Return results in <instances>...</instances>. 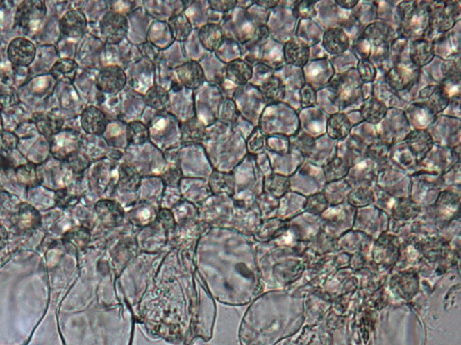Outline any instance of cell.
<instances>
[{
    "label": "cell",
    "mask_w": 461,
    "mask_h": 345,
    "mask_svg": "<svg viewBox=\"0 0 461 345\" xmlns=\"http://www.w3.org/2000/svg\"><path fill=\"white\" fill-rule=\"evenodd\" d=\"M180 134L184 144H199L206 136V127L198 118H192L180 125Z\"/></svg>",
    "instance_id": "cell-30"
},
{
    "label": "cell",
    "mask_w": 461,
    "mask_h": 345,
    "mask_svg": "<svg viewBox=\"0 0 461 345\" xmlns=\"http://www.w3.org/2000/svg\"><path fill=\"white\" fill-rule=\"evenodd\" d=\"M171 35L176 41L184 42L192 32V24L185 14L180 13L171 17L168 21Z\"/></svg>",
    "instance_id": "cell-37"
},
{
    "label": "cell",
    "mask_w": 461,
    "mask_h": 345,
    "mask_svg": "<svg viewBox=\"0 0 461 345\" xmlns=\"http://www.w3.org/2000/svg\"><path fill=\"white\" fill-rule=\"evenodd\" d=\"M18 102L17 94L11 89L0 91V109H5L16 105Z\"/></svg>",
    "instance_id": "cell-51"
},
{
    "label": "cell",
    "mask_w": 461,
    "mask_h": 345,
    "mask_svg": "<svg viewBox=\"0 0 461 345\" xmlns=\"http://www.w3.org/2000/svg\"><path fill=\"white\" fill-rule=\"evenodd\" d=\"M431 5L428 2L403 1L398 8L401 37L426 38L430 29Z\"/></svg>",
    "instance_id": "cell-4"
},
{
    "label": "cell",
    "mask_w": 461,
    "mask_h": 345,
    "mask_svg": "<svg viewBox=\"0 0 461 345\" xmlns=\"http://www.w3.org/2000/svg\"><path fill=\"white\" fill-rule=\"evenodd\" d=\"M199 41L208 51L215 52L223 43L224 33L220 25L215 24H205L199 32Z\"/></svg>",
    "instance_id": "cell-31"
},
{
    "label": "cell",
    "mask_w": 461,
    "mask_h": 345,
    "mask_svg": "<svg viewBox=\"0 0 461 345\" xmlns=\"http://www.w3.org/2000/svg\"><path fill=\"white\" fill-rule=\"evenodd\" d=\"M158 211L156 206L148 202H140L135 204L126 213V218L129 223L137 228H145L157 220Z\"/></svg>",
    "instance_id": "cell-25"
},
{
    "label": "cell",
    "mask_w": 461,
    "mask_h": 345,
    "mask_svg": "<svg viewBox=\"0 0 461 345\" xmlns=\"http://www.w3.org/2000/svg\"><path fill=\"white\" fill-rule=\"evenodd\" d=\"M144 100L146 105L157 112L167 110L170 105V95L167 89L161 86L154 85L146 92Z\"/></svg>",
    "instance_id": "cell-36"
},
{
    "label": "cell",
    "mask_w": 461,
    "mask_h": 345,
    "mask_svg": "<svg viewBox=\"0 0 461 345\" xmlns=\"http://www.w3.org/2000/svg\"><path fill=\"white\" fill-rule=\"evenodd\" d=\"M36 128L43 136L52 137L58 134L63 127V120L51 114H36L33 115Z\"/></svg>",
    "instance_id": "cell-35"
},
{
    "label": "cell",
    "mask_w": 461,
    "mask_h": 345,
    "mask_svg": "<svg viewBox=\"0 0 461 345\" xmlns=\"http://www.w3.org/2000/svg\"><path fill=\"white\" fill-rule=\"evenodd\" d=\"M294 145L303 156L310 157L316 150L317 142L314 136L303 131L294 134Z\"/></svg>",
    "instance_id": "cell-43"
},
{
    "label": "cell",
    "mask_w": 461,
    "mask_h": 345,
    "mask_svg": "<svg viewBox=\"0 0 461 345\" xmlns=\"http://www.w3.org/2000/svg\"><path fill=\"white\" fill-rule=\"evenodd\" d=\"M255 4L260 6L261 8H274L277 7V5L279 4V1H269V0H266V1H255Z\"/></svg>",
    "instance_id": "cell-54"
},
{
    "label": "cell",
    "mask_w": 461,
    "mask_h": 345,
    "mask_svg": "<svg viewBox=\"0 0 461 345\" xmlns=\"http://www.w3.org/2000/svg\"><path fill=\"white\" fill-rule=\"evenodd\" d=\"M289 137L283 134H275L274 136L269 137L266 139V145L274 152L280 154V155H285L289 153L290 150Z\"/></svg>",
    "instance_id": "cell-45"
},
{
    "label": "cell",
    "mask_w": 461,
    "mask_h": 345,
    "mask_svg": "<svg viewBox=\"0 0 461 345\" xmlns=\"http://www.w3.org/2000/svg\"><path fill=\"white\" fill-rule=\"evenodd\" d=\"M98 215L106 227L117 228L122 225L126 212L119 203L114 200H102L95 206Z\"/></svg>",
    "instance_id": "cell-24"
},
{
    "label": "cell",
    "mask_w": 461,
    "mask_h": 345,
    "mask_svg": "<svg viewBox=\"0 0 461 345\" xmlns=\"http://www.w3.org/2000/svg\"><path fill=\"white\" fill-rule=\"evenodd\" d=\"M142 185V176L134 167L122 164L118 172V187L123 192L135 193Z\"/></svg>",
    "instance_id": "cell-34"
},
{
    "label": "cell",
    "mask_w": 461,
    "mask_h": 345,
    "mask_svg": "<svg viewBox=\"0 0 461 345\" xmlns=\"http://www.w3.org/2000/svg\"><path fill=\"white\" fill-rule=\"evenodd\" d=\"M306 83L315 89H321L325 84L330 83L334 77V69L330 62L325 58H319L308 62L303 67Z\"/></svg>",
    "instance_id": "cell-11"
},
{
    "label": "cell",
    "mask_w": 461,
    "mask_h": 345,
    "mask_svg": "<svg viewBox=\"0 0 461 345\" xmlns=\"http://www.w3.org/2000/svg\"><path fill=\"white\" fill-rule=\"evenodd\" d=\"M404 114L407 123L413 126L414 130H426L429 126L434 125L437 117V114L419 102L408 106Z\"/></svg>",
    "instance_id": "cell-20"
},
{
    "label": "cell",
    "mask_w": 461,
    "mask_h": 345,
    "mask_svg": "<svg viewBox=\"0 0 461 345\" xmlns=\"http://www.w3.org/2000/svg\"><path fill=\"white\" fill-rule=\"evenodd\" d=\"M389 108L383 100L378 97L367 98L361 107V116L371 125H378L386 118Z\"/></svg>",
    "instance_id": "cell-28"
},
{
    "label": "cell",
    "mask_w": 461,
    "mask_h": 345,
    "mask_svg": "<svg viewBox=\"0 0 461 345\" xmlns=\"http://www.w3.org/2000/svg\"><path fill=\"white\" fill-rule=\"evenodd\" d=\"M215 321V304L213 297L199 276L198 304L194 319L193 340L199 337L209 341L212 336Z\"/></svg>",
    "instance_id": "cell-5"
},
{
    "label": "cell",
    "mask_w": 461,
    "mask_h": 345,
    "mask_svg": "<svg viewBox=\"0 0 461 345\" xmlns=\"http://www.w3.org/2000/svg\"><path fill=\"white\" fill-rule=\"evenodd\" d=\"M392 143L379 136L378 139L367 145L365 154H367V158L374 159V161H379V159L387 158L392 151Z\"/></svg>",
    "instance_id": "cell-41"
},
{
    "label": "cell",
    "mask_w": 461,
    "mask_h": 345,
    "mask_svg": "<svg viewBox=\"0 0 461 345\" xmlns=\"http://www.w3.org/2000/svg\"><path fill=\"white\" fill-rule=\"evenodd\" d=\"M35 46L27 39L17 38L8 46V57L14 66H29L35 60Z\"/></svg>",
    "instance_id": "cell-16"
},
{
    "label": "cell",
    "mask_w": 461,
    "mask_h": 345,
    "mask_svg": "<svg viewBox=\"0 0 461 345\" xmlns=\"http://www.w3.org/2000/svg\"><path fill=\"white\" fill-rule=\"evenodd\" d=\"M353 125L350 118L344 113H336L328 118L326 130L330 139L344 140L351 134Z\"/></svg>",
    "instance_id": "cell-29"
},
{
    "label": "cell",
    "mask_w": 461,
    "mask_h": 345,
    "mask_svg": "<svg viewBox=\"0 0 461 345\" xmlns=\"http://www.w3.org/2000/svg\"><path fill=\"white\" fill-rule=\"evenodd\" d=\"M261 94L266 102L279 103L285 99L286 86L282 78L277 76H271L260 87Z\"/></svg>",
    "instance_id": "cell-32"
},
{
    "label": "cell",
    "mask_w": 461,
    "mask_h": 345,
    "mask_svg": "<svg viewBox=\"0 0 461 345\" xmlns=\"http://www.w3.org/2000/svg\"><path fill=\"white\" fill-rule=\"evenodd\" d=\"M137 249L136 238H132L131 236L128 237H123L118 240L117 244H115L113 252H112V257H113V265L117 274V276H119L121 272L126 267V265L137 256Z\"/></svg>",
    "instance_id": "cell-13"
},
{
    "label": "cell",
    "mask_w": 461,
    "mask_h": 345,
    "mask_svg": "<svg viewBox=\"0 0 461 345\" xmlns=\"http://www.w3.org/2000/svg\"><path fill=\"white\" fill-rule=\"evenodd\" d=\"M289 187V179L279 174H271L264 179V189L272 197H282L287 192Z\"/></svg>",
    "instance_id": "cell-39"
},
{
    "label": "cell",
    "mask_w": 461,
    "mask_h": 345,
    "mask_svg": "<svg viewBox=\"0 0 461 345\" xmlns=\"http://www.w3.org/2000/svg\"><path fill=\"white\" fill-rule=\"evenodd\" d=\"M417 102L426 106L435 114L443 113L451 103V99L441 85H429L419 94Z\"/></svg>",
    "instance_id": "cell-15"
},
{
    "label": "cell",
    "mask_w": 461,
    "mask_h": 345,
    "mask_svg": "<svg viewBox=\"0 0 461 345\" xmlns=\"http://www.w3.org/2000/svg\"><path fill=\"white\" fill-rule=\"evenodd\" d=\"M97 89L103 94H117L126 84V75L119 66L113 64L103 67L97 77Z\"/></svg>",
    "instance_id": "cell-12"
},
{
    "label": "cell",
    "mask_w": 461,
    "mask_h": 345,
    "mask_svg": "<svg viewBox=\"0 0 461 345\" xmlns=\"http://www.w3.org/2000/svg\"><path fill=\"white\" fill-rule=\"evenodd\" d=\"M323 47L328 54L338 55L344 54L350 47V37L341 27L330 28L323 33Z\"/></svg>",
    "instance_id": "cell-21"
},
{
    "label": "cell",
    "mask_w": 461,
    "mask_h": 345,
    "mask_svg": "<svg viewBox=\"0 0 461 345\" xmlns=\"http://www.w3.org/2000/svg\"><path fill=\"white\" fill-rule=\"evenodd\" d=\"M181 179L182 172L178 168H171L162 175V182H164V184L167 187L174 188V189L179 188Z\"/></svg>",
    "instance_id": "cell-49"
},
{
    "label": "cell",
    "mask_w": 461,
    "mask_h": 345,
    "mask_svg": "<svg viewBox=\"0 0 461 345\" xmlns=\"http://www.w3.org/2000/svg\"><path fill=\"white\" fill-rule=\"evenodd\" d=\"M198 283L193 257L176 249L167 251L137 310L149 335L174 344L193 341Z\"/></svg>",
    "instance_id": "cell-1"
},
{
    "label": "cell",
    "mask_w": 461,
    "mask_h": 345,
    "mask_svg": "<svg viewBox=\"0 0 461 345\" xmlns=\"http://www.w3.org/2000/svg\"><path fill=\"white\" fill-rule=\"evenodd\" d=\"M80 134L76 131H60L51 139V152L55 158L65 159L72 157L80 145Z\"/></svg>",
    "instance_id": "cell-14"
},
{
    "label": "cell",
    "mask_w": 461,
    "mask_h": 345,
    "mask_svg": "<svg viewBox=\"0 0 461 345\" xmlns=\"http://www.w3.org/2000/svg\"><path fill=\"white\" fill-rule=\"evenodd\" d=\"M126 136L129 145H144L150 139V130L144 123L134 121L126 125Z\"/></svg>",
    "instance_id": "cell-38"
},
{
    "label": "cell",
    "mask_w": 461,
    "mask_h": 345,
    "mask_svg": "<svg viewBox=\"0 0 461 345\" xmlns=\"http://www.w3.org/2000/svg\"><path fill=\"white\" fill-rule=\"evenodd\" d=\"M176 74L182 85L190 89H199L205 81L203 69L196 61H188L177 67Z\"/></svg>",
    "instance_id": "cell-22"
},
{
    "label": "cell",
    "mask_w": 461,
    "mask_h": 345,
    "mask_svg": "<svg viewBox=\"0 0 461 345\" xmlns=\"http://www.w3.org/2000/svg\"><path fill=\"white\" fill-rule=\"evenodd\" d=\"M335 3L339 7L344 8V10H353L359 4V1H357V0H337Z\"/></svg>",
    "instance_id": "cell-53"
},
{
    "label": "cell",
    "mask_w": 461,
    "mask_h": 345,
    "mask_svg": "<svg viewBox=\"0 0 461 345\" xmlns=\"http://www.w3.org/2000/svg\"><path fill=\"white\" fill-rule=\"evenodd\" d=\"M210 7L212 10L218 12H228L237 5V1H224V0H212L209 1Z\"/></svg>",
    "instance_id": "cell-52"
},
{
    "label": "cell",
    "mask_w": 461,
    "mask_h": 345,
    "mask_svg": "<svg viewBox=\"0 0 461 345\" xmlns=\"http://www.w3.org/2000/svg\"><path fill=\"white\" fill-rule=\"evenodd\" d=\"M226 78L236 85H246L253 77V69L249 63L242 59L230 62L226 67Z\"/></svg>",
    "instance_id": "cell-33"
},
{
    "label": "cell",
    "mask_w": 461,
    "mask_h": 345,
    "mask_svg": "<svg viewBox=\"0 0 461 345\" xmlns=\"http://www.w3.org/2000/svg\"><path fill=\"white\" fill-rule=\"evenodd\" d=\"M208 185L215 195L232 197L235 193V178L232 173L215 170L210 176Z\"/></svg>",
    "instance_id": "cell-27"
},
{
    "label": "cell",
    "mask_w": 461,
    "mask_h": 345,
    "mask_svg": "<svg viewBox=\"0 0 461 345\" xmlns=\"http://www.w3.org/2000/svg\"><path fill=\"white\" fill-rule=\"evenodd\" d=\"M421 69L414 64L397 61L390 67L385 78L389 88L395 91H404L413 88L420 78Z\"/></svg>",
    "instance_id": "cell-7"
},
{
    "label": "cell",
    "mask_w": 461,
    "mask_h": 345,
    "mask_svg": "<svg viewBox=\"0 0 461 345\" xmlns=\"http://www.w3.org/2000/svg\"><path fill=\"white\" fill-rule=\"evenodd\" d=\"M47 8L44 1H24L17 10L16 24L29 33L36 32L46 18Z\"/></svg>",
    "instance_id": "cell-10"
},
{
    "label": "cell",
    "mask_w": 461,
    "mask_h": 345,
    "mask_svg": "<svg viewBox=\"0 0 461 345\" xmlns=\"http://www.w3.org/2000/svg\"><path fill=\"white\" fill-rule=\"evenodd\" d=\"M136 241L140 252L158 254L162 252L168 243V232L156 220L151 225L140 230L137 235Z\"/></svg>",
    "instance_id": "cell-8"
},
{
    "label": "cell",
    "mask_w": 461,
    "mask_h": 345,
    "mask_svg": "<svg viewBox=\"0 0 461 345\" xmlns=\"http://www.w3.org/2000/svg\"><path fill=\"white\" fill-rule=\"evenodd\" d=\"M165 254L162 251L140 252L117 276L118 285L129 305L140 304Z\"/></svg>",
    "instance_id": "cell-3"
},
{
    "label": "cell",
    "mask_w": 461,
    "mask_h": 345,
    "mask_svg": "<svg viewBox=\"0 0 461 345\" xmlns=\"http://www.w3.org/2000/svg\"><path fill=\"white\" fill-rule=\"evenodd\" d=\"M460 16V3L457 1L434 2L430 13V29L431 33L445 35L453 29Z\"/></svg>",
    "instance_id": "cell-6"
},
{
    "label": "cell",
    "mask_w": 461,
    "mask_h": 345,
    "mask_svg": "<svg viewBox=\"0 0 461 345\" xmlns=\"http://www.w3.org/2000/svg\"><path fill=\"white\" fill-rule=\"evenodd\" d=\"M410 60L418 69L428 66L435 57L434 44L428 39H417L410 46Z\"/></svg>",
    "instance_id": "cell-26"
},
{
    "label": "cell",
    "mask_w": 461,
    "mask_h": 345,
    "mask_svg": "<svg viewBox=\"0 0 461 345\" xmlns=\"http://www.w3.org/2000/svg\"><path fill=\"white\" fill-rule=\"evenodd\" d=\"M77 69L78 64L72 59H62L52 67L51 74L56 80L72 81Z\"/></svg>",
    "instance_id": "cell-40"
},
{
    "label": "cell",
    "mask_w": 461,
    "mask_h": 345,
    "mask_svg": "<svg viewBox=\"0 0 461 345\" xmlns=\"http://www.w3.org/2000/svg\"><path fill=\"white\" fill-rule=\"evenodd\" d=\"M59 29L69 38H80L87 29V19L83 11L73 10L67 11L59 21Z\"/></svg>",
    "instance_id": "cell-19"
},
{
    "label": "cell",
    "mask_w": 461,
    "mask_h": 345,
    "mask_svg": "<svg viewBox=\"0 0 461 345\" xmlns=\"http://www.w3.org/2000/svg\"><path fill=\"white\" fill-rule=\"evenodd\" d=\"M193 262L208 291L224 304L246 305L260 292L251 243L239 230L210 227L196 243Z\"/></svg>",
    "instance_id": "cell-2"
},
{
    "label": "cell",
    "mask_w": 461,
    "mask_h": 345,
    "mask_svg": "<svg viewBox=\"0 0 461 345\" xmlns=\"http://www.w3.org/2000/svg\"><path fill=\"white\" fill-rule=\"evenodd\" d=\"M81 125L84 132L92 136H103L108 129L106 115L100 109L90 106L81 115Z\"/></svg>",
    "instance_id": "cell-18"
},
{
    "label": "cell",
    "mask_w": 461,
    "mask_h": 345,
    "mask_svg": "<svg viewBox=\"0 0 461 345\" xmlns=\"http://www.w3.org/2000/svg\"><path fill=\"white\" fill-rule=\"evenodd\" d=\"M357 72L362 84L374 82L378 76L375 64L369 58L360 59L357 64Z\"/></svg>",
    "instance_id": "cell-42"
},
{
    "label": "cell",
    "mask_w": 461,
    "mask_h": 345,
    "mask_svg": "<svg viewBox=\"0 0 461 345\" xmlns=\"http://www.w3.org/2000/svg\"><path fill=\"white\" fill-rule=\"evenodd\" d=\"M283 58L290 66L303 69L310 59V48L308 44L298 39H292L283 46Z\"/></svg>",
    "instance_id": "cell-23"
},
{
    "label": "cell",
    "mask_w": 461,
    "mask_h": 345,
    "mask_svg": "<svg viewBox=\"0 0 461 345\" xmlns=\"http://www.w3.org/2000/svg\"><path fill=\"white\" fill-rule=\"evenodd\" d=\"M266 147V137L262 130L260 127H257L253 131L251 136H250L249 141H247V150L251 154L257 155L262 152L264 148Z\"/></svg>",
    "instance_id": "cell-46"
},
{
    "label": "cell",
    "mask_w": 461,
    "mask_h": 345,
    "mask_svg": "<svg viewBox=\"0 0 461 345\" xmlns=\"http://www.w3.org/2000/svg\"><path fill=\"white\" fill-rule=\"evenodd\" d=\"M349 166L347 162L342 158H336L325 167V173L330 179H338L348 173Z\"/></svg>",
    "instance_id": "cell-44"
},
{
    "label": "cell",
    "mask_w": 461,
    "mask_h": 345,
    "mask_svg": "<svg viewBox=\"0 0 461 345\" xmlns=\"http://www.w3.org/2000/svg\"><path fill=\"white\" fill-rule=\"evenodd\" d=\"M18 177L22 182L31 184L35 181V168L33 165H25L19 168Z\"/></svg>",
    "instance_id": "cell-50"
},
{
    "label": "cell",
    "mask_w": 461,
    "mask_h": 345,
    "mask_svg": "<svg viewBox=\"0 0 461 345\" xmlns=\"http://www.w3.org/2000/svg\"><path fill=\"white\" fill-rule=\"evenodd\" d=\"M316 4L317 2L308 1V0L295 2L294 8V16L298 19H302L313 18L317 14L316 8H315V5Z\"/></svg>",
    "instance_id": "cell-47"
},
{
    "label": "cell",
    "mask_w": 461,
    "mask_h": 345,
    "mask_svg": "<svg viewBox=\"0 0 461 345\" xmlns=\"http://www.w3.org/2000/svg\"><path fill=\"white\" fill-rule=\"evenodd\" d=\"M405 144L412 155L421 161L433 150L435 141L428 130H413L408 134Z\"/></svg>",
    "instance_id": "cell-17"
},
{
    "label": "cell",
    "mask_w": 461,
    "mask_h": 345,
    "mask_svg": "<svg viewBox=\"0 0 461 345\" xmlns=\"http://www.w3.org/2000/svg\"><path fill=\"white\" fill-rule=\"evenodd\" d=\"M317 92L308 83L303 84L300 89V103L303 108L313 107L317 105Z\"/></svg>",
    "instance_id": "cell-48"
},
{
    "label": "cell",
    "mask_w": 461,
    "mask_h": 345,
    "mask_svg": "<svg viewBox=\"0 0 461 345\" xmlns=\"http://www.w3.org/2000/svg\"><path fill=\"white\" fill-rule=\"evenodd\" d=\"M129 29L128 18L117 11H109L100 21L101 35L106 43L120 44L128 35Z\"/></svg>",
    "instance_id": "cell-9"
}]
</instances>
